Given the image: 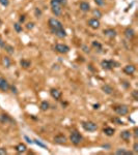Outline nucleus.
Listing matches in <instances>:
<instances>
[{
	"mask_svg": "<svg viewBox=\"0 0 138 155\" xmlns=\"http://www.w3.org/2000/svg\"><path fill=\"white\" fill-rule=\"evenodd\" d=\"M82 127L85 131L88 132H93L98 129V124L93 121H83L82 122Z\"/></svg>",
	"mask_w": 138,
	"mask_h": 155,
	"instance_id": "f257e3e1",
	"label": "nucleus"
},
{
	"mask_svg": "<svg viewBox=\"0 0 138 155\" xmlns=\"http://www.w3.org/2000/svg\"><path fill=\"white\" fill-rule=\"evenodd\" d=\"M48 25H49V27H50L51 30H57V29L63 28L62 23L59 20H57L56 18H50L49 21H48Z\"/></svg>",
	"mask_w": 138,
	"mask_h": 155,
	"instance_id": "f03ea898",
	"label": "nucleus"
},
{
	"mask_svg": "<svg viewBox=\"0 0 138 155\" xmlns=\"http://www.w3.org/2000/svg\"><path fill=\"white\" fill-rule=\"evenodd\" d=\"M101 66L105 70H111L113 67H117L119 66V63L115 62L114 60H102Z\"/></svg>",
	"mask_w": 138,
	"mask_h": 155,
	"instance_id": "7ed1b4c3",
	"label": "nucleus"
},
{
	"mask_svg": "<svg viewBox=\"0 0 138 155\" xmlns=\"http://www.w3.org/2000/svg\"><path fill=\"white\" fill-rule=\"evenodd\" d=\"M82 136L78 132V131H76V130H74L72 133H71V136H70V141H71V143L72 144H74L75 146H77V145H79L81 142H82Z\"/></svg>",
	"mask_w": 138,
	"mask_h": 155,
	"instance_id": "20e7f679",
	"label": "nucleus"
},
{
	"mask_svg": "<svg viewBox=\"0 0 138 155\" xmlns=\"http://www.w3.org/2000/svg\"><path fill=\"white\" fill-rule=\"evenodd\" d=\"M114 112L119 116H126L129 113V106L127 104H120L114 108Z\"/></svg>",
	"mask_w": 138,
	"mask_h": 155,
	"instance_id": "39448f33",
	"label": "nucleus"
},
{
	"mask_svg": "<svg viewBox=\"0 0 138 155\" xmlns=\"http://www.w3.org/2000/svg\"><path fill=\"white\" fill-rule=\"evenodd\" d=\"M54 49H55V51L57 53H59V54H67V53L70 52V47L67 46V45H65V44H57Z\"/></svg>",
	"mask_w": 138,
	"mask_h": 155,
	"instance_id": "423d86ee",
	"label": "nucleus"
},
{
	"mask_svg": "<svg viewBox=\"0 0 138 155\" xmlns=\"http://www.w3.org/2000/svg\"><path fill=\"white\" fill-rule=\"evenodd\" d=\"M87 24H88V26H89L90 28H92V29H99L100 26H101V23H100L99 19H97V18H92V19L88 20Z\"/></svg>",
	"mask_w": 138,
	"mask_h": 155,
	"instance_id": "0eeeda50",
	"label": "nucleus"
},
{
	"mask_svg": "<svg viewBox=\"0 0 138 155\" xmlns=\"http://www.w3.org/2000/svg\"><path fill=\"white\" fill-rule=\"evenodd\" d=\"M51 32L54 35H56L58 38H65V37H67V32H66V30L63 28L57 29V30H51Z\"/></svg>",
	"mask_w": 138,
	"mask_h": 155,
	"instance_id": "6e6552de",
	"label": "nucleus"
},
{
	"mask_svg": "<svg viewBox=\"0 0 138 155\" xmlns=\"http://www.w3.org/2000/svg\"><path fill=\"white\" fill-rule=\"evenodd\" d=\"M8 89H9V84L7 83V81L4 78H0V90L5 92L8 91Z\"/></svg>",
	"mask_w": 138,
	"mask_h": 155,
	"instance_id": "1a4fd4ad",
	"label": "nucleus"
},
{
	"mask_svg": "<svg viewBox=\"0 0 138 155\" xmlns=\"http://www.w3.org/2000/svg\"><path fill=\"white\" fill-rule=\"evenodd\" d=\"M54 143L58 144V145H63V144L67 143V138L63 135H58V136H56L54 138Z\"/></svg>",
	"mask_w": 138,
	"mask_h": 155,
	"instance_id": "9d476101",
	"label": "nucleus"
},
{
	"mask_svg": "<svg viewBox=\"0 0 138 155\" xmlns=\"http://www.w3.org/2000/svg\"><path fill=\"white\" fill-rule=\"evenodd\" d=\"M50 94H51L52 97H53L54 99H56V100H59V98L61 97V91H60V90H58V89H56V88H53V89H51Z\"/></svg>",
	"mask_w": 138,
	"mask_h": 155,
	"instance_id": "9b49d317",
	"label": "nucleus"
},
{
	"mask_svg": "<svg viewBox=\"0 0 138 155\" xmlns=\"http://www.w3.org/2000/svg\"><path fill=\"white\" fill-rule=\"evenodd\" d=\"M136 70V67L133 65V64H128L124 67V72L127 73V74H133Z\"/></svg>",
	"mask_w": 138,
	"mask_h": 155,
	"instance_id": "f8f14e48",
	"label": "nucleus"
},
{
	"mask_svg": "<svg viewBox=\"0 0 138 155\" xmlns=\"http://www.w3.org/2000/svg\"><path fill=\"white\" fill-rule=\"evenodd\" d=\"M101 89H102V91H103L105 94H108V95H111V94L113 93V91H114L113 87L110 86V85H108V84L103 85V86L101 87Z\"/></svg>",
	"mask_w": 138,
	"mask_h": 155,
	"instance_id": "ddd939ff",
	"label": "nucleus"
},
{
	"mask_svg": "<svg viewBox=\"0 0 138 155\" xmlns=\"http://www.w3.org/2000/svg\"><path fill=\"white\" fill-rule=\"evenodd\" d=\"M79 8H80V10H82L83 13H87V12H89V9H90V5H89V3L86 2V1H82V2H80V4H79Z\"/></svg>",
	"mask_w": 138,
	"mask_h": 155,
	"instance_id": "4468645a",
	"label": "nucleus"
},
{
	"mask_svg": "<svg viewBox=\"0 0 138 155\" xmlns=\"http://www.w3.org/2000/svg\"><path fill=\"white\" fill-rule=\"evenodd\" d=\"M124 34L125 36L128 38V39H132L134 36H135V31L132 29V28H130V27H128L126 30H125V32H124Z\"/></svg>",
	"mask_w": 138,
	"mask_h": 155,
	"instance_id": "2eb2a0df",
	"label": "nucleus"
},
{
	"mask_svg": "<svg viewBox=\"0 0 138 155\" xmlns=\"http://www.w3.org/2000/svg\"><path fill=\"white\" fill-rule=\"evenodd\" d=\"M131 137H132V132L130 130H124L121 132V138L126 142H129Z\"/></svg>",
	"mask_w": 138,
	"mask_h": 155,
	"instance_id": "dca6fc26",
	"label": "nucleus"
},
{
	"mask_svg": "<svg viewBox=\"0 0 138 155\" xmlns=\"http://www.w3.org/2000/svg\"><path fill=\"white\" fill-rule=\"evenodd\" d=\"M104 35H106V36H108L109 38H114L117 33H116V30H114V29H106V30H104L103 31Z\"/></svg>",
	"mask_w": 138,
	"mask_h": 155,
	"instance_id": "f3484780",
	"label": "nucleus"
},
{
	"mask_svg": "<svg viewBox=\"0 0 138 155\" xmlns=\"http://www.w3.org/2000/svg\"><path fill=\"white\" fill-rule=\"evenodd\" d=\"M15 149H16V151H17L18 153H25V152L27 151V147H26V145L23 144V143L18 144Z\"/></svg>",
	"mask_w": 138,
	"mask_h": 155,
	"instance_id": "a211bd4d",
	"label": "nucleus"
},
{
	"mask_svg": "<svg viewBox=\"0 0 138 155\" xmlns=\"http://www.w3.org/2000/svg\"><path fill=\"white\" fill-rule=\"evenodd\" d=\"M0 121L2 123H15V121L13 120L8 115H6V114H2L0 116Z\"/></svg>",
	"mask_w": 138,
	"mask_h": 155,
	"instance_id": "6ab92c4d",
	"label": "nucleus"
},
{
	"mask_svg": "<svg viewBox=\"0 0 138 155\" xmlns=\"http://www.w3.org/2000/svg\"><path fill=\"white\" fill-rule=\"evenodd\" d=\"M2 64H3L4 67L9 68L11 65H12V60H11V58H9L8 56H4V57L2 58Z\"/></svg>",
	"mask_w": 138,
	"mask_h": 155,
	"instance_id": "aec40b11",
	"label": "nucleus"
},
{
	"mask_svg": "<svg viewBox=\"0 0 138 155\" xmlns=\"http://www.w3.org/2000/svg\"><path fill=\"white\" fill-rule=\"evenodd\" d=\"M51 7H52V13L56 17H59L62 14V6H51Z\"/></svg>",
	"mask_w": 138,
	"mask_h": 155,
	"instance_id": "412c9836",
	"label": "nucleus"
},
{
	"mask_svg": "<svg viewBox=\"0 0 138 155\" xmlns=\"http://www.w3.org/2000/svg\"><path fill=\"white\" fill-rule=\"evenodd\" d=\"M103 132L106 136H108V137H112L114 135V132H115V129L112 128V127H104Z\"/></svg>",
	"mask_w": 138,
	"mask_h": 155,
	"instance_id": "4be33fe9",
	"label": "nucleus"
},
{
	"mask_svg": "<svg viewBox=\"0 0 138 155\" xmlns=\"http://www.w3.org/2000/svg\"><path fill=\"white\" fill-rule=\"evenodd\" d=\"M115 154L116 155H133L134 152H133V151H128V150L121 148V149H117V150L115 151Z\"/></svg>",
	"mask_w": 138,
	"mask_h": 155,
	"instance_id": "5701e85b",
	"label": "nucleus"
},
{
	"mask_svg": "<svg viewBox=\"0 0 138 155\" xmlns=\"http://www.w3.org/2000/svg\"><path fill=\"white\" fill-rule=\"evenodd\" d=\"M20 65L23 68H29L31 66V62L27 59H22V60H20Z\"/></svg>",
	"mask_w": 138,
	"mask_h": 155,
	"instance_id": "b1692460",
	"label": "nucleus"
},
{
	"mask_svg": "<svg viewBox=\"0 0 138 155\" xmlns=\"http://www.w3.org/2000/svg\"><path fill=\"white\" fill-rule=\"evenodd\" d=\"M2 49H4L6 53H8L9 55H13L14 53H15V48L13 47V46H11V45H7V44H5L4 46H3V48Z\"/></svg>",
	"mask_w": 138,
	"mask_h": 155,
	"instance_id": "393cba45",
	"label": "nucleus"
},
{
	"mask_svg": "<svg viewBox=\"0 0 138 155\" xmlns=\"http://www.w3.org/2000/svg\"><path fill=\"white\" fill-rule=\"evenodd\" d=\"M40 108H41V110L42 111H48L49 109H50V103H48L47 100H44V101H42L41 103V105H40Z\"/></svg>",
	"mask_w": 138,
	"mask_h": 155,
	"instance_id": "a878e982",
	"label": "nucleus"
},
{
	"mask_svg": "<svg viewBox=\"0 0 138 155\" xmlns=\"http://www.w3.org/2000/svg\"><path fill=\"white\" fill-rule=\"evenodd\" d=\"M91 45H92V47L93 48H96L98 52H101L102 51V45L99 42V41H97V40H93L92 42H91Z\"/></svg>",
	"mask_w": 138,
	"mask_h": 155,
	"instance_id": "bb28decb",
	"label": "nucleus"
},
{
	"mask_svg": "<svg viewBox=\"0 0 138 155\" xmlns=\"http://www.w3.org/2000/svg\"><path fill=\"white\" fill-rule=\"evenodd\" d=\"M92 16L96 17L97 19H100V18H102V13H101V10L99 8H95L92 10Z\"/></svg>",
	"mask_w": 138,
	"mask_h": 155,
	"instance_id": "cd10ccee",
	"label": "nucleus"
},
{
	"mask_svg": "<svg viewBox=\"0 0 138 155\" xmlns=\"http://www.w3.org/2000/svg\"><path fill=\"white\" fill-rule=\"evenodd\" d=\"M14 29H15V31H16L17 33L22 32V30H23V28H22V25H21L20 23H15V24H14Z\"/></svg>",
	"mask_w": 138,
	"mask_h": 155,
	"instance_id": "c85d7f7f",
	"label": "nucleus"
},
{
	"mask_svg": "<svg viewBox=\"0 0 138 155\" xmlns=\"http://www.w3.org/2000/svg\"><path fill=\"white\" fill-rule=\"evenodd\" d=\"M33 143L36 144L38 147H42V148H44V149H48V148H47V146H46L45 144H43V143H42L40 140H37V138H35L34 141H33Z\"/></svg>",
	"mask_w": 138,
	"mask_h": 155,
	"instance_id": "c756f323",
	"label": "nucleus"
},
{
	"mask_svg": "<svg viewBox=\"0 0 138 155\" xmlns=\"http://www.w3.org/2000/svg\"><path fill=\"white\" fill-rule=\"evenodd\" d=\"M0 4L2 6H8L9 5V0H0Z\"/></svg>",
	"mask_w": 138,
	"mask_h": 155,
	"instance_id": "7c9ffc66",
	"label": "nucleus"
},
{
	"mask_svg": "<svg viewBox=\"0 0 138 155\" xmlns=\"http://www.w3.org/2000/svg\"><path fill=\"white\" fill-rule=\"evenodd\" d=\"M95 2L98 6H104L105 5V0H95Z\"/></svg>",
	"mask_w": 138,
	"mask_h": 155,
	"instance_id": "2f4dec72",
	"label": "nucleus"
},
{
	"mask_svg": "<svg viewBox=\"0 0 138 155\" xmlns=\"http://www.w3.org/2000/svg\"><path fill=\"white\" fill-rule=\"evenodd\" d=\"M34 15L36 18H40L42 16V10L40 9V8H35L34 9Z\"/></svg>",
	"mask_w": 138,
	"mask_h": 155,
	"instance_id": "473e14b6",
	"label": "nucleus"
},
{
	"mask_svg": "<svg viewBox=\"0 0 138 155\" xmlns=\"http://www.w3.org/2000/svg\"><path fill=\"white\" fill-rule=\"evenodd\" d=\"M9 89L12 90V92H13L14 94H18V89H17V87L15 86V85H12V86H9Z\"/></svg>",
	"mask_w": 138,
	"mask_h": 155,
	"instance_id": "72a5a7b5",
	"label": "nucleus"
},
{
	"mask_svg": "<svg viewBox=\"0 0 138 155\" xmlns=\"http://www.w3.org/2000/svg\"><path fill=\"white\" fill-rule=\"evenodd\" d=\"M131 94H132V96L134 97V99H135V100H138V91L137 90L132 91V93H131Z\"/></svg>",
	"mask_w": 138,
	"mask_h": 155,
	"instance_id": "f704fd0d",
	"label": "nucleus"
},
{
	"mask_svg": "<svg viewBox=\"0 0 138 155\" xmlns=\"http://www.w3.org/2000/svg\"><path fill=\"white\" fill-rule=\"evenodd\" d=\"M26 28L28 29V30H31V29H33L34 28V23H28L27 25H26Z\"/></svg>",
	"mask_w": 138,
	"mask_h": 155,
	"instance_id": "c9c22d12",
	"label": "nucleus"
},
{
	"mask_svg": "<svg viewBox=\"0 0 138 155\" xmlns=\"http://www.w3.org/2000/svg\"><path fill=\"white\" fill-rule=\"evenodd\" d=\"M112 122H115V123H117L119 125H122V124H124V122L121 120H120L119 118H112Z\"/></svg>",
	"mask_w": 138,
	"mask_h": 155,
	"instance_id": "e433bc0d",
	"label": "nucleus"
},
{
	"mask_svg": "<svg viewBox=\"0 0 138 155\" xmlns=\"http://www.w3.org/2000/svg\"><path fill=\"white\" fill-rule=\"evenodd\" d=\"M133 152L134 153H138V143L135 142L134 145H133Z\"/></svg>",
	"mask_w": 138,
	"mask_h": 155,
	"instance_id": "4c0bfd02",
	"label": "nucleus"
},
{
	"mask_svg": "<svg viewBox=\"0 0 138 155\" xmlns=\"http://www.w3.org/2000/svg\"><path fill=\"white\" fill-rule=\"evenodd\" d=\"M58 2H59V4L61 5V6H65V5H67V3H68V0H57Z\"/></svg>",
	"mask_w": 138,
	"mask_h": 155,
	"instance_id": "58836bf2",
	"label": "nucleus"
},
{
	"mask_svg": "<svg viewBox=\"0 0 138 155\" xmlns=\"http://www.w3.org/2000/svg\"><path fill=\"white\" fill-rule=\"evenodd\" d=\"M7 154V151L5 148H0V155H5Z\"/></svg>",
	"mask_w": 138,
	"mask_h": 155,
	"instance_id": "ea45409f",
	"label": "nucleus"
},
{
	"mask_svg": "<svg viewBox=\"0 0 138 155\" xmlns=\"http://www.w3.org/2000/svg\"><path fill=\"white\" fill-rule=\"evenodd\" d=\"M25 19H26V18H25V16H24V15L20 16V19H19V23H20V24H21V23H24V22H25Z\"/></svg>",
	"mask_w": 138,
	"mask_h": 155,
	"instance_id": "a19ab883",
	"label": "nucleus"
},
{
	"mask_svg": "<svg viewBox=\"0 0 138 155\" xmlns=\"http://www.w3.org/2000/svg\"><path fill=\"white\" fill-rule=\"evenodd\" d=\"M82 49H83V52H85V53H89V51H90V50H89V48H88L87 46H85V45H84V46H82Z\"/></svg>",
	"mask_w": 138,
	"mask_h": 155,
	"instance_id": "79ce46f5",
	"label": "nucleus"
},
{
	"mask_svg": "<svg viewBox=\"0 0 138 155\" xmlns=\"http://www.w3.org/2000/svg\"><path fill=\"white\" fill-rule=\"evenodd\" d=\"M24 138L27 141V143H29V144H33V141H32V140H31L30 138H28L27 136H25V137H24Z\"/></svg>",
	"mask_w": 138,
	"mask_h": 155,
	"instance_id": "37998d69",
	"label": "nucleus"
},
{
	"mask_svg": "<svg viewBox=\"0 0 138 155\" xmlns=\"http://www.w3.org/2000/svg\"><path fill=\"white\" fill-rule=\"evenodd\" d=\"M5 45V41L2 39V37L0 36V48H3V46Z\"/></svg>",
	"mask_w": 138,
	"mask_h": 155,
	"instance_id": "c03bdc74",
	"label": "nucleus"
},
{
	"mask_svg": "<svg viewBox=\"0 0 138 155\" xmlns=\"http://www.w3.org/2000/svg\"><path fill=\"white\" fill-rule=\"evenodd\" d=\"M121 84H122V85H124V87H125V88H126V89H127V88H129V87H130V83H128V82H126V81H125V82H122V83H121Z\"/></svg>",
	"mask_w": 138,
	"mask_h": 155,
	"instance_id": "a18cd8bd",
	"label": "nucleus"
},
{
	"mask_svg": "<svg viewBox=\"0 0 138 155\" xmlns=\"http://www.w3.org/2000/svg\"><path fill=\"white\" fill-rule=\"evenodd\" d=\"M134 137H135V138H137V137H138V128L137 127H134Z\"/></svg>",
	"mask_w": 138,
	"mask_h": 155,
	"instance_id": "49530a36",
	"label": "nucleus"
},
{
	"mask_svg": "<svg viewBox=\"0 0 138 155\" xmlns=\"http://www.w3.org/2000/svg\"><path fill=\"white\" fill-rule=\"evenodd\" d=\"M93 109H95V110H98V109H100V104H99V103H97V104H93Z\"/></svg>",
	"mask_w": 138,
	"mask_h": 155,
	"instance_id": "de8ad7c7",
	"label": "nucleus"
},
{
	"mask_svg": "<svg viewBox=\"0 0 138 155\" xmlns=\"http://www.w3.org/2000/svg\"><path fill=\"white\" fill-rule=\"evenodd\" d=\"M102 147H104V148H110L109 145H102Z\"/></svg>",
	"mask_w": 138,
	"mask_h": 155,
	"instance_id": "09e8293b",
	"label": "nucleus"
}]
</instances>
